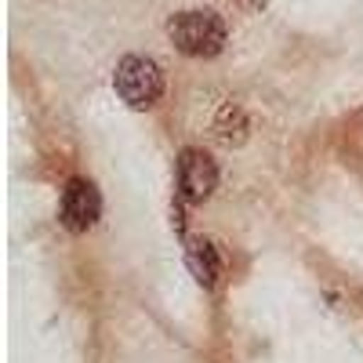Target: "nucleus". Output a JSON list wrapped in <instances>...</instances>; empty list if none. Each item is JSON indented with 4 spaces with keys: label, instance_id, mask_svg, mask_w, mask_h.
<instances>
[{
    "label": "nucleus",
    "instance_id": "1",
    "mask_svg": "<svg viewBox=\"0 0 363 363\" xmlns=\"http://www.w3.org/2000/svg\"><path fill=\"white\" fill-rule=\"evenodd\" d=\"M167 37L182 55H189V58H215V55H222V48L229 40V29H225L222 15L207 11V8H193V11L171 15Z\"/></svg>",
    "mask_w": 363,
    "mask_h": 363
},
{
    "label": "nucleus",
    "instance_id": "2",
    "mask_svg": "<svg viewBox=\"0 0 363 363\" xmlns=\"http://www.w3.org/2000/svg\"><path fill=\"white\" fill-rule=\"evenodd\" d=\"M113 87L131 109H153L160 102V95H164V73H160V66L153 62V58L124 55L116 62Z\"/></svg>",
    "mask_w": 363,
    "mask_h": 363
},
{
    "label": "nucleus",
    "instance_id": "3",
    "mask_svg": "<svg viewBox=\"0 0 363 363\" xmlns=\"http://www.w3.org/2000/svg\"><path fill=\"white\" fill-rule=\"evenodd\" d=\"M58 215L69 233H87L95 229V222L102 218V196L95 189V182L87 178H69L62 189V203H58Z\"/></svg>",
    "mask_w": 363,
    "mask_h": 363
},
{
    "label": "nucleus",
    "instance_id": "4",
    "mask_svg": "<svg viewBox=\"0 0 363 363\" xmlns=\"http://www.w3.org/2000/svg\"><path fill=\"white\" fill-rule=\"evenodd\" d=\"M218 186V164L211 160L203 149L196 145H186L178 153V193L182 200L189 203H203Z\"/></svg>",
    "mask_w": 363,
    "mask_h": 363
},
{
    "label": "nucleus",
    "instance_id": "5",
    "mask_svg": "<svg viewBox=\"0 0 363 363\" xmlns=\"http://www.w3.org/2000/svg\"><path fill=\"white\" fill-rule=\"evenodd\" d=\"M186 265L196 277L200 287H215L218 277H222V258H218V247L211 240H193L186 247Z\"/></svg>",
    "mask_w": 363,
    "mask_h": 363
},
{
    "label": "nucleus",
    "instance_id": "6",
    "mask_svg": "<svg viewBox=\"0 0 363 363\" xmlns=\"http://www.w3.org/2000/svg\"><path fill=\"white\" fill-rule=\"evenodd\" d=\"M215 135H218V142H225V145H240L247 138V116H244V109L240 106H222V113H218V120H215Z\"/></svg>",
    "mask_w": 363,
    "mask_h": 363
},
{
    "label": "nucleus",
    "instance_id": "7",
    "mask_svg": "<svg viewBox=\"0 0 363 363\" xmlns=\"http://www.w3.org/2000/svg\"><path fill=\"white\" fill-rule=\"evenodd\" d=\"M269 4V0H240V8H247V11H262Z\"/></svg>",
    "mask_w": 363,
    "mask_h": 363
}]
</instances>
